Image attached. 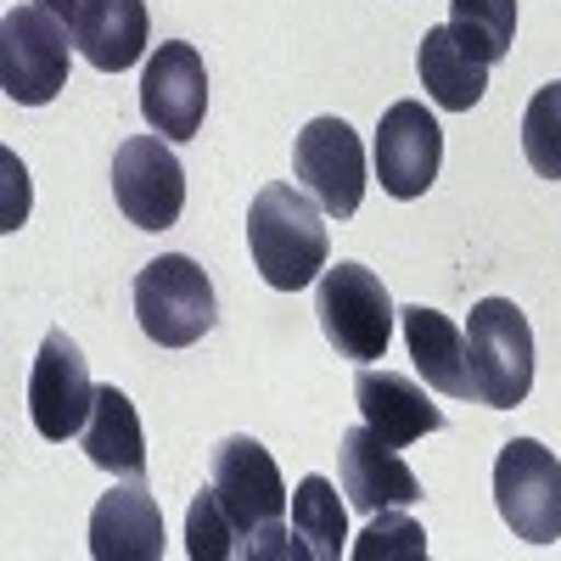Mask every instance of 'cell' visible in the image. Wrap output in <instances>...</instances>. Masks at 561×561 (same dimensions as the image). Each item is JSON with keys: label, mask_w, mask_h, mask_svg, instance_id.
<instances>
[{"label": "cell", "mask_w": 561, "mask_h": 561, "mask_svg": "<svg viewBox=\"0 0 561 561\" xmlns=\"http://www.w3.org/2000/svg\"><path fill=\"white\" fill-rule=\"evenodd\" d=\"M248 248H253V264L259 275L270 280L275 293H298L325 270V219H320V203L304 197L298 185L287 180H270L264 192L253 197L248 208Z\"/></svg>", "instance_id": "6da1fadb"}, {"label": "cell", "mask_w": 561, "mask_h": 561, "mask_svg": "<svg viewBox=\"0 0 561 561\" xmlns=\"http://www.w3.org/2000/svg\"><path fill=\"white\" fill-rule=\"evenodd\" d=\"M466 370L472 399L489 410H517L534 393V332L511 298H483L466 314Z\"/></svg>", "instance_id": "7a4b0ae2"}, {"label": "cell", "mask_w": 561, "mask_h": 561, "mask_svg": "<svg viewBox=\"0 0 561 561\" xmlns=\"http://www.w3.org/2000/svg\"><path fill=\"white\" fill-rule=\"evenodd\" d=\"M314 314H320L325 343L337 348V359H354V365L382 359L388 337H393V320H399V309H393V298L382 287V275L354 264V259L320 270Z\"/></svg>", "instance_id": "3957f363"}, {"label": "cell", "mask_w": 561, "mask_h": 561, "mask_svg": "<svg viewBox=\"0 0 561 561\" xmlns=\"http://www.w3.org/2000/svg\"><path fill=\"white\" fill-rule=\"evenodd\" d=\"M135 320L158 348H192L219 320L214 280L185 253H163L135 275Z\"/></svg>", "instance_id": "277c9868"}, {"label": "cell", "mask_w": 561, "mask_h": 561, "mask_svg": "<svg viewBox=\"0 0 561 561\" xmlns=\"http://www.w3.org/2000/svg\"><path fill=\"white\" fill-rule=\"evenodd\" d=\"M73 28L45 7H12L0 18V90L18 107H45L68 90V39Z\"/></svg>", "instance_id": "5b68a950"}, {"label": "cell", "mask_w": 561, "mask_h": 561, "mask_svg": "<svg viewBox=\"0 0 561 561\" xmlns=\"http://www.w3.org/2000/svg\"><path fill=\"white\" fill-rule=\"evenodd\" d=\"M494 505L528 545L561 539V460L539 438H511L494 460Z\"/></svg>", "instance_id": "8992f818"}, {"label": "cell", "mask_w": 561, "mask_h": 561, "mask_svg": "<svg viewBox=\"0 0 561 561\" xmlns=\"http://www.w3.org/2000/svg\"><path fill=\"white\" fill-rule=\"evenodd\" d=\"M113 197L135 230H169L185 208V169L163 135H129L113 152Z\"/></svg>", "instance_id": "52a82bcc"}, {"label": "cell", "mask_w": 561, "mask_h": 561, "mask_svg": "<svg viewBox=\"0 0 561 561\" xmlns=\"http://www.w3.org/2000/svg\"><path fill=\"white\" fill-rule=\"evenodd\" d=\"M293 174L320 203V214H332V219H354L365 203V147L343 118L304 124L298 147H293Z\"/></svg>", "instance_id": "ba28073f"}, {"label": "cell", "mask_w": 561, "mask_h": 561, "mask_svg": "<svg viewBox=\"0 0 561 561\" xmlns=\"http://www.w3.org/2000/svg\"><path fill=\"white\" fill-rule=\"evenodd\" d=\"M90 410H96V382H90L79 343L68 332H45L34 354V377H28V415H34L39 438H51V444L79 438Z\"/></svg>", "instance_id": "9c48e42d"}, {"label": "cell", "mask_w": 561, "mask_h": 561, "mask_svg": "<svg viewBox=\"0 0 561 561\" xmlns=\"http://www.w3.org/2000/svg\"><path fill=\"white\" fill-rule=\"evenodd\" d=\"M214 494L225 500L230 523L242 528L248 550H253V539H259L270 523L287 517V483H280V466H275V455H270L259 438H248V433L225 438V444L214 449Z\"/></svg>", "instance_id": "30bf717a"}, {"label": "cell", "mask_w": 561, "mask_h": 561, "mask_svg": "<svg viewBox=\"0 0 561 561\" xmlns=\"http://www.w3.org/2000/svg\"><path fill=\"white\" fill-rule=\"evenodd\" d=\"M208 113V68L203 51L185 39L158 45V57L140 73V118H147L163 140H192Z\"/></svg>", "instance_id": "8fae6325"}, {"label": "cell", "mask_w": 561, "mask_h": 561, "mask_svg": "<svg viewBox=\"0 0 561 561\" xmlns=\"http://www.w3.org/2000/svg\"><path fill=\"white\" fill-rule=\"evenodd\" d=\"M444 163V129L421 102H393L377 124V180L399 203H415L433 192Z\"/></svg>", "instance_id": "7c38bea8"}, {"label": "cell", "mask_w": 561, "mask_h": 561, "mask_svg": "<svg viewBox=\"0 0 561 561\" xmlns=\"http://www.w3.org/2000/svg\"><path fill=\"white\" fill-rule=\"evenodd\" d=\"M337 478L354 511L377 517L388 505H415L421 500V478L399 460V449L388 438H377L370 427H348L337 444Z\"/></svg>", "instance_id": "4fadbf2b"}, {"label": "cell", "mask_w": 561, "mask_h": 561, "mask_svg": "<svg viewBox=\"0 0 561 561\" xmlns=\"http://www.w3.org/2000/svg\"><path fill=\"white\" fill-rule=\"evenodd\" d=\"M354 404L365 415V427L388 438L393 449L415 444L444 427V410L427 399V388H421L415 377H399V370H359L354 377Z\"/></svg>", "instance_id": "5bb4252c"}, {"label": "cell", "mask_w": 561, "mask_h": 561, "mask_svg": "<svg viewBox=\"0 0 561 561\" xmlns=\"http://www.w3.org/2000/svg\"><path fill=\"white\" fill-rule=\"evenodd\" d=\"M90 556L96 561H158L163 556V511L140 483L96 500V511H90Z\"/></svg>", "instance_id": "9a60e30c"}, {"label": "cell", "mask_w": 561, "mask_h": 561, "mask_svg": "<svg viewBox=\"0 0 561 561\" xmlns=\"http://www.w3.org/2000/svg\"><path fill=\"white\" fill-rule=\"evenodd\" d=\"M399 325H404V348L415 359V377L438 393H449V399H472V370H466V332L460 325L449 314L427 309V304L399 309Z\"/></svg>", "instance_id": "2e32d148"}, {"label": "cell", "mask_w": 561, "mask_h": 561, "mask_svg": "<svg viewBox=\"0 0 561 561\" xmlns=\"http://www.w3.org/2000/svg\"><path fill=\"white\" fill-rule=\"evenodd\" d=\"M73 45L90 68L124 73L147 57V0H84Z\"/></svg>", "instance_id": "e0dca14e"}, {"label": "cell", "mask_w": 561, "mask_h": 561, "mask_svg": "<svg viewBox=\"0 0 561 561\" xmlns=\"http://www.w3.org/2000/svg\"><path fill=\"white\" fill-rule=\"evenodd\" d=\"M79 444H84V455L96 460L102 472L129 478V483L147 478V433H140V415H135L129 393L96 388V410H90Z\"/></svg>", "instance_id": "ac0fdd59"}, {"label": "cell", "mask_w": 561, "mask_h": 561, "mask_svg": "<svg viewBox=\"0 0 561 561\" xmlns=\"http://www.w3.org/2000/svg\"><path fill=\"white\" fill-rule=\"evenodd\" d=\"M415 68H421V84H427V96L449 113H472L483 96H489V62L466 57L449 23L444 28H427L421 34V51H415Z\"/></svg>", "instance_id": "d6986e66"}, {"label": "cell", "mask_w": 561, "mask_h": 561, "mask_svg": "<svg viewBox=\"0 0 561 561\" xmlns=\"http://www.w3.org/2000/svg\"><path fill=\"white\" fill-rule=\"evenodd\" d=\"M293 534L309 545L314 561H337L343 556V539H348V505L337 500V483L332 478H304L293 489Z\"/></svg>", "instance_id": "ffe728a7"}, {"label": "cell", "mask_w": 561, "mask_h": 561, "mask_svg": "<svg viewBox=\"0 0 561 561\" xmlns=\"http://www.w3.org/2000/svg\"><path fill=\"white\" fill-rule=\"evenodd\" d=\"M449 34L466 57L500 62L517 39V0H449Z\"/></svg>", "instance_id": "44dd1931"}, {"label": "cell", "mask_w": 561, "mask_h": 561, "mask_svg": "<svg viewBox=\"0 0 561 561\" xmlns=\"http://www.w3.org/2000/svg\"><path fill=\"white\" fill-rule=\"evenodd\" d=\"M185 550H192V561L248 556V539H242L237 523H230V511H225V500L214 494V483L192 500V511H185Z\"/></svg>", "instance_id": "7402d4cb"}, {"label": "cell", "mask_w": 561, "mask_h": 561, "mask_svg": "<svg viewBox=\"0 0 561 561\" xmlns=\"http://www.w3.org/2000/svg\"><path fill=\"white\" fill-rule=\"evenodd\" d=\"M523 152L539 180H561V79L534 90V102L523 113Z\"/></svg>", "instance_id": "603a6c76"}, {"label": "cell", "mask_w": 561, "mask_h": 561, "mask_svg": "<svg viewBox=\"0 0 561 561\" xmlns=\"http://www.w3.org/2000/svg\"><path fill=\"white\" fill-rule=\"evenodd\" d=\"M354 561H427V534L404 517V505H388L359 534Z\"/></svg>", "instance_id": "cb8c5ba5"}, {"label": "cell", "mask_w": 561, "mask_h": 561, "mask_svg": "<svg viewBox=\"0 0 561 561\" xmlns=\"http://www.w3.org/2000/svg\"><path fill=\"white\" fill-rule=\"evenodd\" d=\"M34 7H45L51 18H62V23L73 28V23H79V12H84V0H34Z\"/></svg>", "instance_id": "d4e9b609"}]
</instances>
